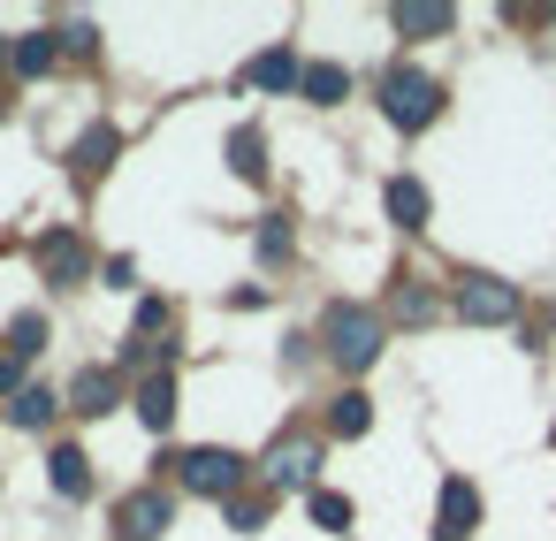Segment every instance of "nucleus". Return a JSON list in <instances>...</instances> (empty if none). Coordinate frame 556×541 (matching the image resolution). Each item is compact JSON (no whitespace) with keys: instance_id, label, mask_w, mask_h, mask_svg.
<instances>
[{"instance_id":"2","label":"nucleus","mask_w":556,"mask_h":541,"mask_svg":"<svg viewBox=\"0 0 556 541\" xmlns=\"http://www.w3.org/2000/svg\"><path fill=\"white\" fill-rule=\"evenodd\" d=\"M381 115H389L396 130H427V123L442 115V85H434L427 70H389V77H381Z\"/></svg>"},{"instance_id":"16","label":"nucleus","mask_w":556,"mask_h":541,"mask_svg":"<svg viewBox=\"0 0 556 541\" xmlns=\"http://www.w3.org/2000/svg\"><path fill=\"white\" fill-rule=\"evenodd\" d=\"M47 480H54V488H62L70 503H77V495H92V473H85V450H77V442H62V450L47 457Z\"/></svg>"},{"instance_id":"15","label":"nucleus","mask_w":556,"mask_h":541,"mask_svg":"<svg viewBox=\"0 0 556 541\" xmlns=\"http://www.w3.org/2000/svg\"><path fill=\"white\" fill-rule=\"evenodd\" d=\"M298 92H305L313 108H336V100L351 92V70H336V62H305V77H298Z\"/></svg>"},{"instance_id":"8","label":"nucleus","mask_w":556,"mask_h":541,"mask_svg":"<svg viewBox=\"0 0 556 541\" xmlns=\"http://www.w3.org/2000/svg\"><path fill=\"white\" fill-rule=\"evenodd\" d=\"M85 237L77 229H54V237H39V275L47 282H85Z\"/></svg>"},{"instance_id":"19","label":"nucleus","mask_w":556,"mask_h":541,"mask_svg":"<svg viewBox=\"0 0 556 541\" xmlns=\"http://www.w3.org/2000/svg\"><path fill=\"white\" fill-rule=\"evenodd\" d=\"M54 412H62V397H54V389H16V404H9V419H16V427H47Z\"/></svg>"},{"instance_id":"22","label":"nucleus","mask_w":556,"mask_h":541,"mask_svg":"<svg viewBox=\"0 0 556 541\" xmlns=\"http://www.w3.org/2000/svg\"><path fill=\"white\" fill-rule=\"evenodd\" d=\"M267 511H275V495H229V526H237V533H260Z\"/></svg>"},{"instance_id":"21","label":"nucleus","mask_w":556,"mask_h":541,"mask_svg":"<svg viewBox=\"0 0 556 541\" xmlns=\"http://www.w3.org/2000/svg\"><path fill=\"white\" fill-rule=\"evenodd\" d=\"M9 62H16V77H47L54 70V39H16Z\"/></svg>"},{"instance_id":"11","label":"nucleus","mask_w":556,"mask_h":541,"mask_svg":"<svg viewBox=\"0 0 556 541\" xmlns=\"http://www.w3.org/2000/svg\"><path fill=\"white\" fill-rule=\"evenodd\" d=\"M70 412H85V419H100V412H115V374L108 366H85L77 381H70V397H62Z\"/></svg>"},{"instance_id":"18","label":"nucleus","mask_w":556,"mask_h":541,"mask_svg":"<svg viewBox=\"0 0 556 541\" xmlns=\"http://www.w3.org/2000/svg\"><path fill=\"white\" fill-rule=\"evenodd\" d=\"M328 427H336V435H366V427H374V397H366V389H343L336 412H328Z\"/></svg>"},{"instance_id":"24","label":"nucleus","mask_w":556,"mask_h":541,"mask_svg":"<svg viewBox=\"0 0 556 541\" xmlns=\"http://www.w3.org/2000/svg\"><path fill=\"white\" fill-rule=\"evenodd\" d=\"M260 260H290V222H282V214L260 222Z\"/></svg>"},{"instance_id":"7","label":"nucleus","mask_w":556,"mask_h":541,"mask_svg":"<svg viewBox=\"0 0 556 541\" xmlns=\"http://www.w3.org/2000/svg\"><path fill=\"white\" fill-rule=\"evenodd\" d=\"M313 465H320V442H313V435H282V442L267 450V480H275V488H305Z\"/></svg>"},{"instance_id":"13","label":"nucleus","mask_w":556,"mask_h":541,"mask_svg":"<svg viewBox=\"0 0 556 541\" xmlns=\"http://www.w3.org/2000/svg\"><path fill=\"white\" fill-rule=\"evenodd\" d=\"M115 153H123V138H115V123H92V130H85V138L70 146V168H77V176H100V168H108Z\"/></svg>"},{"instance_id":"6","label":"nucleus","mask_w":556,"mask_h":541,"mask_svg":"<svg viewBox=\"0 0 556 541\" xmlns=\"http://www.w3.org/2000/svg\"><path fill=\"white\" fill-rule=\"evenodd\" d=\"M457 313H465V320H488V328H495V320H518V290L495 282V275H472V282L457 290Z\"/></svg>"},{"instance_id":"25","label":"nucleus","mask_w":556,"mask_h":541,"mask_svg":"<svg viewBox=\"0 0 556 541\" xmlns=\"http://www.w3.org/2000/svg\"><path fill=\"white\" fill-rule=\"evenodd\" d=\"M108 282H115V290H130V282H138V260H130V252H123V260H108Z\"/></svg>"},{"instance_id":"10","label":"nucleus","mask_w":556,"mask_h":541,"mask_svg":"<svg viewBox=\"0 0 556 541\" xmlns=\"http://www.w3.org/2000/svg\"><path fill=\"white\" fill-rule=\"evenodd\" d=\"M389 24H396L404 39H419V32L434 39V32H450V24H457V9H450V0H396Z\"/></svg>"},{"instance_id":"14","label":"nucleus","mask_w":556,"mask_h":541,"mask_svg":"<svg viewBox=\"0 0 556 541\" xmlns=\"http://www.w3.org/2000/svg\"><path fill=\"white\" fill-rule=\"evenodd\" d=\"M244 77H252L260 92H298V77H305V70H298V54H290V47H275V54H260Z\"/></svg>"},{"instance_id":"3","label":"nucleus","mask_w":556,"mask_h":541,"mask_svg":"<svg viewBox=\"0 0 556 541\" xmlns=\"http://www.w3.org/2000/svg\"><path fill=\"white\" fill-rule=\"evenodd\" d=\"M176 465H184V488H191V495H222V503L244 495V473H252L237 450H184Z\"/></svg>"},{"instance_id":"26","label":"nucleus","mask_w":556,"mask_h":541,"mask_svg":"<svg viewBox=\"0 0 556 541\" xmlns=\"http://www.w3.org/2000/svg\"><path fill=\"white\" fill-rule=\"evenodd\" d=\"M161 320H168V305H161V298H146V305H138V336H153Z\"/></svg>"},{"instance_id":"17","label":"nucleus","mask_w":556,"mask_h":541,"mask_svg":"<svg viewBox=\"0 0 556 541\" xmlns=\"http://www.w3.org/2000/svg\"><path fill=\"white\" fill-rule=\"evenodd\" d=\"M229 168L244 176V184H260L267 176V146H260V130L244 123V130H229Z\"/></svg>"},{"instance_id":"1","label":"nucleus","mask_w":556,"mask_h":541,"mask_svg":"<svg viewBox=\"0 0 556 541\" xmlns=\"http://www.w3.org/2000/svg\"><path fill=\"white\" fill-rule=\"evenodd\" d=\"M320 336H328V358L343 366V374H366L374 358H381V320L366 313V305H328V320H320Z\"/></svg>"},{"instance_id":"20","label":"nucleus","mask_w":556,"mask_h":541,"mask_svg":"<svg viewBox=\"0 0 556 541\" xmlns=\"http://www.w3.org/2000/svg\"><path fill=\"white\" fill-rule=\"evenodd\" d=\"M47 351V320L39 313H16V328H9V358H39Z\"/></svg>"},{"instance_id":"4","label":"nucleus","mask_w":556,"mask_h":541,"mask_svg":"<svg viewBox=\"0 0 556 541\" xmlns=\"http://www.w3.org/2000/svg\"><path fill=\"white\" fill-rule=\"evenodd\" d=\"M472 526H480V488L465 473H450L442 503H434V541H472Z\"/></svg>"},{"instance_id":"23","label":"nucleus","mask_w":556,"mask_h":541,"mask_svg":"<svg viewBox=\"0 0 556 541\" xmlns=\"http://www.w3.org/2000/svg\"><path fill=\"white\" fill-rule=\"evenodd\" d=\"M313 526H320V533H343V526H351V503L320 488V495H313Z\"/></svg>"},{"instance_id":"5","label":"nucleus","mask_w":556,"mask_h":541,"mask_svg":"<svg viewBox=\"0 0 556 541\" xmlns=\"http://www.w3.org/2000/svg\"><path fill=\"white\" fill-rule=\"evenodd\" d=\"M115 526H123V541H161V533L176 526V503H168L161 488H138V495L115 511Z\"/></svg>"},{"instance_id":"12","label":"nucleus","mask_w":556,"mask_h":541,"mask_svg":"<svg viewBox=\"0 0 556 541\" xmlns=\"http://www.w3.org/2000/svg\"><path fill=\"white\" fill-rule=\"evenodd\" d=\"M138 419H146V427H168V419H176V366H153V374L138 381Z\"/></svg>"},{"instance_id":"9","label":"nucleus","mask_w":556,"mask_h":541,"mask_svg":"<svg viewBox=\"0 0 556 541\" xmlns=\"http://www.w3.org/2000/svg\"><path fill=\"white\" fill-rule=\"evenodd\" d=\"M381 206H389V222H396V229H427V214H434V199H427V184H419V176H389Z\"/></svg>"}]
</instances>
